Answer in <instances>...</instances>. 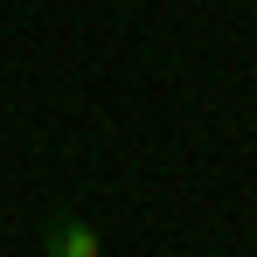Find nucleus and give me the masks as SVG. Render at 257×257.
Segmentation results:
<instances>
[{
  "mask_svg": "<svg viewBox=\"0 0 257 257\" xmlns=\"http://www.w3.org/2000/svg\"><path fill=\"white\" fill-rule=\"evenodd\" d=\"M42 257H104V243H97V229H90V222L56 215V222L42 229Z\"/></svg>",
  "mask_w": 257,
  "mask_h": 257,
  "instance_id": "f257e3e1",
  "label": "nucleus"
}]
</instances>
